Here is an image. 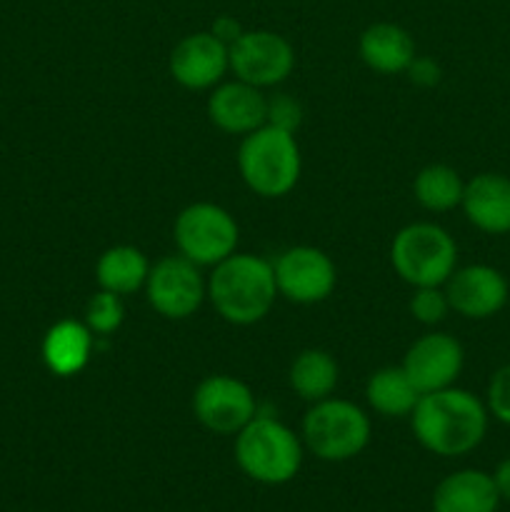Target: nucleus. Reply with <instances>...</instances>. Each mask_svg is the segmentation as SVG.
Here are the masks:
<instances>
[{"label":"nucleus","instance_id":"1","mask_svg":"<svg viewBox=\"0 0 510 512\" xmlns=\"http://www.w3.org/2000/svg\"><path fill=\"white\" fill-rule=\"evenodd\" d=\"M490 413L485 400L463 388L435 390L420 395L410 413L415 440L438 458H460L478 448L488 435Z\"/></svg>","mask_w":510,"mask_h":512},{"label":"nucleus","instance_id":"2","mask_svg":"<svg viewBox=\"0 0 510 512\" xmlns=\"http://www.w3.org/2000/svg\"><path fill=\"white\" fill-rule=\"evenodd\" d=\"M278 298L273 263L253 253H233L213 268L208 300L230 325H255L273 310Z\"/></svg>","mask_w":510,"mask_h":512},{"label":"nucleus","instance_id":"3","mask_svg":"<svg viewBox=\"0 0 510 512\" xmlns=\"http://www.w3.org/2000/svg\"><path fill=\"white\" fill-rule=\"evenodd\" d=\"M303 440L273 415H255L235 435V463L260 485H285L303 468Z\"/></svg>","mask_w":510,"mask_h":512},{"label":"nucleus","instance_id":"4","mask_svg":"<svg viewBox=\"0 0 510 512\" xmlns=\"http://www.w3.org/2000/svg\"><path fill=\"white\" fill-rule=\"evenodd\" d=\"M238 170L243 183L260 198H283L298 185L303 158L295 133L265 123L243 135L238 150Z\"/></svg>","mask_w":510,"mask_h":512},{"label":"nucleus","instance_id":"5","mask_svg":"<svg viewBox=\"0 0 510 512\" xmlns=\"http://www.w3.org/2000/svg\"><path fill=\"white\" fill-rule=\"evenodd\" d=\"M390 263L400 280L413 288H438L458 268V245L440 225L410 223L395 233Z\"/></svg>","mask_w":510,"mask_h":512},{"label":"nucleus","instance_id":"6","mask_svg":"<svg viewBox=\"0 0 510 512\" xmlns=\"http://www.w3.org/2000/svg\"><path fill=\"white\" fill-rule=\"evenodd\" d=\"M303 445L325 463H345L368 448L370 418L350 400L325 398L310 405L303 418Z\"/></svg>","mask_w":510,"mask_h":512},{"label":"nucleus","instance_id":"7","mask_svg":"<svg viewBox=\"0 0 510 512\" xmlns=\"http://www.w3.org/2000/svg\"><path fill=\"white\" fill-rule=\"evenodd\" d=\"M240 228L233 215L215 203H190L173 223L175 248L200 268H215L238 248Z\"/></svg>","mask_w":510,"mask_h":512},{"label":"nucleus","instance_id":"8","mask_svg":"<svg viewBox=\"0 0 510 512\" xmlns=\"http://www.w3.org/2000/svg\"><path fill=\"white\" fill-rule=\"evenodd\" d=\"M145 298L150 308L165 320H188L208 298V280L200 275V265L183 255H168L150 265L145 280Z\"/></svg>","mask_w":510,"mask_h":512},{"label":"nucleus","instance_id":"9","mask_svg":"<svg viewBox=\"0 0 510 512\" xmlns=\"http://www.w3.org/2000/svg\"><path fill=\"white\" fill-rule=\"evenodd\" d=\"M228 55L235 78L260 90L288 80L295 68L293 45L273 30H243V35L228 45Z\"/></svg>","mask_w":510,"mask_h":512},{"label":"nucleus","instance_id":"10","mask_svg":"<svg viewBox=\"0 0 510 512\" xmlns=\"http://www.w3.org/2000/svg\"><path fill=\"white\" fill-rule=\"evenodd\" d=\"M193 415L215 435H238L258 415L255 395L233 375H208L193 393Z\"/></svg>","mask_w":510,"mask_h":512},{"label":"nucleus","instance_id":"11","mask_svg":"<svg viewBox=\"0 0 510 512\" xmlns=\"http://www.w3.org/2000/svg\"><path fill=\"white\" fill-rule=\"evenodd\" d=\"M278 295L295 305L323 303L333 295L338 273L330 255L313 245H295L283 250L273 263Z\"/></svg>","mask_w":510,"mask_h":512},{"label":"nucleus","instance_id":"12","mask_svg":"<svg viewBox=\"0 0 510 512\" xmlns=\"http://www.w3.org/2000/svg\"><path fill=\"white\" fill-rule=\"evenodd\" d=\"M465 365L460 340L448 333H428L415 340L403 358V370L420 395L455 385Z\"/></svg>","mask_w":510,"mask_h":512},{"label":"nucleus","instance_id":"13","mask_svg":"<svg viewBox=\"0 0 510 512\" xmlns=\"http://www.w3.org/2000/svg\"><path fill=\"white\" fill-rule=\"evenodd\" d=\"M450 310L468 320H488L508 305L510 285L505 275L493 265H465L455 268L443 285Z\"/></svg>","mask_w":510,"mask_h":512},{"label":"nucleus","instance_id":"14","mask_svg":"<svg viewBox=\"0 0 510 512\" xmlns=\"http://www.w3.org/2000/svg\"><path fill=\"white\" fill-rule=\"evenodd\" d=\"M168 70L178 85L188 90H213L230 70L228 45L210 30L185 35L173 48Z\"/></svg>","mask_w":510,"mask_h":512},{"label":"nucleus","instance_id":"15","mask_svg":"<svg viewBox=\"0 0 510 512\" xmlns=\"http://www.w3.org/2000/svg\"><path fill=\"white\" fill-rule=\"evenodd\" d=\"M208 118L228 135H248L268 120V98L263 90L243 80L218 83L208 95Z\"/></svg>","mask_w":510,"mask_h":512},{"label":"nucleus","instance_id":"16","mask_svg":"<svg viewBox=\"0 0 510 512\" xmlns=\"http://www.w3.org/2000/svg\"><path fill=\"white\" fill-rule=\"evenodd\" d=\"M465 218L488 235L510 233V178L503 173H478L465 183Z\"/></svg>","mask_w":510,"mask_h":512},{"label":"nucleus","instance_id":"17","mask_svg":"<svg viewBox=\"0 0 510 512\" xmlns=\"http://www.w3.org/2000/svg\"><path fill=\"white\" fill-rule=\"evenodd\" d=\"M500 503L493 475L475 468L445 475L433 490V512H498Z\"/></svg>","mask_w":510,"mask_h":512},{"label":"nucleus","instance_id":"18","mask_svg":"<svg viewBox=\"0 0 510 512\" xmlns=\"http://www.w3.org/2000/svg\"><path fill=\"white\" fill-rule=\"evenodd\" d=\"M40 353H43V363L50 373L58 378H73V375L83 373L85 365L90 363L93 333L80 320H58L45 333Z\"/></svg>","mask_w":510,"mask_h":512},{"label":"nucleus","instance_id":"19","mask_svg":"<svg viewBox=\"0 0 510 512\" xmlns=\"http://www.w3.org/2000/svg\"><path fill=\"white\" fill-rule=\"evenodd\" d=\"M363 63L383 75L405 73L415 58V43L403 25L373 23L363 30L358 40Z\"/></svg>","mask_w":510,"mask_h":512},{"label":"nucleus","instance_id":"20","mask_svg":"<svg viewBox=\"0 0 510 512\" xmlns=\"http://www.w3.org/2000/svg\"><path fill=\"white\" fill-rule=\"evenodd\" d=\"M148 273V258L143 250L133 248V245H113L95 263V280H98L100 290H108L120 298L145 288Z\"/></svg>","mask_w":510,"mask_h":512},{"label":"nucleus","instance_id":"21","mask_svg":"<svg viewBox=\"0 0 510 512\" xmlns=\"http://www.w3.org/2000/svg\"><path fill=\"white\" fill-rule=\"evenodd\" d=\"M338 380V363H335L333 355L320 348H308L295 355L288 373V383L293 388V393L300 395L310 405L330 398L333 390L338 388Z\"/></svg>","mask_w":510,"mask_h":512},{"label":"nucleus","instance_id":"22","mask_svg":"<svg viewBox=\"0 0 510 512\" xmlns=\"http://www.w3.org/2000/svg\"><path fill=\"white\" fill-rule=\"evenodd\" d=\"M365 398L368 405L383 418H410L418 405L420 393L410 378L405 375L403 365L375 370L365 383Z\"/></svg>","mask_w":510,"mask_h":512},{"label":"nucleus","instance_id":"23","mask_svg":"<svg viewBox=\"0 0 510 512\" xmlns=\"http://www.w3.org/2000/svg\"><path fill=\"white\" fill-rule=\"evenodd\" d=\"M465 180L455 168L445 163L425 165L413 180V195L420 208L430 213H448L463 203Z\"/></svg>","mask_w":510,"mask_h":512},{"label":"nucleus","instance_id":"24","mask_svg":"<svg viewBox=\"0 0 510 512\" xmlns=\"http://www.w3.org/2000/svg\"><path fill=\"white\" fill-rule=\"evenodd\" d=\"M125 305L123 298L108 290H98L85 305V325L93 335H113L123 325Z\"/></svg>","mask_w":510,"mask_h":512},{"label":"nucleus","instance_id":"25","mask_svg":"<svg viewBox=\"0 0 510 512\" xmlns=\"http://www.w3.org/2000/svg\"><path fill=\"white\" fill-rule=\"evenodd\" d=\"M410 315L423 325H438L448 318L450 303L445 295L443 285L438 288H413V298H410Z\"/></svg>","mask_w":510,"mask_h":512},{"label":"nucleus","instance_id":"26","mask_svg":"<svg viewBox=\"0 0 510 512\" xmlns=\"http://www.w3.org/2000/svg\"><path fill=\"white\" fill-rule=\"evenodd\" d=\"M485 408H488L490 418L510 425V363L490 375L488 390H485Z\"/></svg>","mask_w":510,"mask_h":512},{"label":"nucleus","instance_id":"27","mask_svg":"<svg viewBox=\"0 0 510 512\" xmlns=\"http://www.w3.org/2000/svg\"><path fill=\"white\" fill-rule=\"evenodd\" d=\"M265 123L288 130V133H295L300 128V123H303V108H300V103L293 95L278 93L273 98H268V120Z\"/></svg>","mask_w":510,"mask_h":512},{"label":"nucleus","instance_id":"28","mask_svg":"<svg viewBox=\"0 0 510 512\" xmlns=\"http://www.w3.org/2000/svg\"><path fill=\"white\" fill-rule=\"evenodd\" d=\"M405 73H408L410 80H413L415 85H420V88H433V85L440 83V65L435 63L433 58H418V55H415L413 63H410V68L405 70Z\"/></svg>","mask_w":510,"mask_h":512},{"label":"nucleus","instance_id":"29","mask_svg":"<svg viewBox=\"0 0 510 512\" xmlns=\"http://www.w3.org/2000/svg\"><path fill=\"white\" fill-rule=\"evenodd\" d=\"M210 33H213L218 40H223L225 45H233L235 40L243 35V28H240L238 20L230 18V15H220V18L213 23V28H210Z\"/></svg>","mask_w":510,"mask_h":512},{"label":"nucleus","instance_id":"30","mask_svg":"<svg viewBox=\"0 0 510 512\" xmlns=\"http://www.w3.org/2000/svg\"><path fill=\"white\" fill-rule=\"evenodd\" d=\"M490 475H493L495 488H498V493H500V500H508L510 503V458L500 460L498 468H495V473H490Z\"/></svg>","mask_w":510,"mask_h":512}]
</instances>
